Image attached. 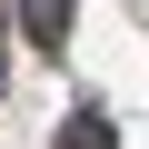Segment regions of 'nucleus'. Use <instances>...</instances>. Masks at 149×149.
Listing matches in <instances>:
<instances>
[{
	"mask_svg": "<svg viewBox=\"0 0 149 149\" xmlns=\"http://www.w3.org/2000/svg\"><path fill=\"white\" fill-rule=\"evenodd\" d=\"M20 20H30V40H60L70 30V0H20Z\"/></svg>",
	"mask_w": 149,
	"mask_h": 149,
	"instance_id": "1",
	"label": "nucleus"
}]
</instances>
